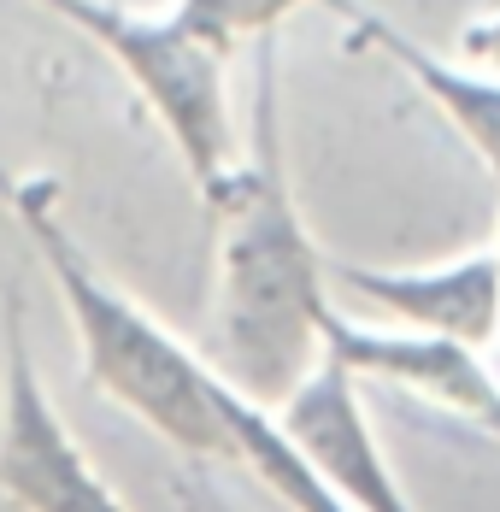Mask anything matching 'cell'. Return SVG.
Wrapping results in <instances>:
<instances>
[{"mask_svg": "<svg viewBox=\"0 0 500 512\" xmlns=\"http://www.w3.org/2000/svg\"><path fill=\"white\" fill-rule=\"evenodd\" d=\"M212 212V354L206 365L253 407L277 412L300 377L324 359L330 277L295 183L283 165L277 130V42L265 36L253 59V130L230 183L206 201Z\"/></svg>", "mask_w": 500, "mask_h": 512, "instance_id": "6da1fadb", "label": "cell"}, {"mask_svg": "<svg viewBox=\"0 0 500 512\" xmlns=\"http://www.w3.org/2000/svg\"><path fill=\"white\" fill-rule=\"evenodd\" d=\"M6 201L30 248L42 254L65 318L83 348V377L124 412H136L189 460H236L230 436V383L195 354L183 336H171L136 295H124L95 254L77 242V230L59 212V177L18 171L6 177Z\"/></svg>", "mask_w": 500, "mask_h": 512, "instance_id": "7a4b0ae2", "label": "cell"}, {"mask_svg": "<svg viewBox=\"0 0 500 512\" xmlns=\"http://www.w3.org/2000/svg\"><path fill=\"white\" fill-rule=\"evenodd\" d=\"M36 6H48L53 18H65L71 30L100 42V53L124 71V83L153 112V124L171 136L200 201H212L230 183V171L242 165L230 95H224L230 53L195 42L171 12H136L118 0H36Z\"/></svg>", "mask_w": 500, "mask_h": 512, "instance_id": "3957f363", "label": "cell"}, {"mask_svg": "<svg viewBox=\"0 0 500 512\" xmlns=\"http://www.w3.org/2000/svg\"><path fill=\"white\" fill-rule=\"evenodd\" d=\"M0 495L18 512H130L48 401L18 289L0 307Z\"/></svg>", "mask_w": 500, "mask_h": 512, "instance_id": "277c9868", "label": "cell"}, {"mask_svg": "<svg viewBox=\"0 0 500 512\" xmlns=\"http://www.w3.org/2000/svg\"><path fill=\"white\" fill-rule=\"evenodd\" d=\"M271 418L295 442L300 460L336 489L342 507H353V512H418L406 501L400 477L389 471L383 448H377V430H371L365 401H359V377L336 354L318 359L300 377V389Z\"/></svg>", "mask_w": 500, "mask_h": 512, "instance_id": "5b68a950", "label": "cell"}, {"mask_svg": "<svg viewBox=\"0 0 500 512\" xmlns=\"http://www.w3.org/2000/svg\"><path fill=\"white\" fill-rule=\"evenodd\" d=\"M324 277L353 307L389 312L395 330H412V336H442V342H465V348H495L500 336L495 248L489 254H459L448 265H406V271L324 259Z\"/></svg>", "mask_w": 500, "mask_h": 512, "instance_id": "8992f818", "label": "cell"}, {"mask_svg": "<svg viewBox=\"0 0 500 512\" xmlns=\"http://www.w3.org/2000/svg\"><path fill=\"white\" fill-rule=\"evenodd\" d=\"M324 354H336L359 383L377 377V383L412 389L430 407L453 412V418L489 430L500 442V377L489 371L483 348L442 342V336H412V330H377V324H359L336 307L324 318Z\"/></svg>", "mask_w": 500, "mask_h": 512, "instance_id": "52a82bcc", "label": "cell"}, {"mask_svg": "<svg viewBox=\"0 0 500 512\" xmlns=\"http://www.w3.org/2000/svg\"><path fill=\"white\" fill-rule=\"evenodd\" d=\"M330 6L348 18L353 48H371V53H383L389 65H400V71L424 89V101L459 130V142L483 159V171L500 183V77L495 71L453 65L442 53H430L424 42H412L400 24H389L383 12H371V6H359V0H330Z\"/></svg>", "mask_w": 500, "mask_h": 512, "instance_id": "ba28073f", "label": "cell"}, {"mask_svg": "<svg viewBox=\"0 0 500 512\" xmlns=\"http://www.w3.org/2000/svg\"><path fill=\"white\" fill-rule=\"evenodd\" d=\"M306 0H171V18L206 42V48L230 53L236 42H265L277 36V24L300 12Z\"/></svg>", "mask_w": 500, "mask_h": 512, "instance_id": "9c48e42d", "label": "cell"}, {"mask_svg": "<svg viewBox=\"0 0 500 512\" xmlns=\"http://www.w3.org/2000/svg\"><path fill=\"white\" fill-rule=\"evenodd\" d=\"M459 53H465L471 65H489V71L500 77V6L495 12H483L477 24L459 30Z\"/></svg>", "mask_w": 500, "mask_h": 512, "instance_id": "30bf717a", "label": "cell"}, {"mask_svg": "<svg viewBox=\"0 0 500 512\" xmlns=\"http://www.w3.org/2000/svg\"><path fill=\"white\" fill-rule=\"evenodd\" d=\"M183 495H189L200 512H236L224 495H218V489H212V483H206V477H183Z\"/></svg>", "mask_w": 500, "mask_h": 512, "instance_id": "8fae6325", "label": "cell"}, {"mask_svg": "<svg viewBox=\"0 0 500 512\" xmlns=\"http://www.w3.org/2000/svg\"><path fill=\"white\" fill-rule=\"evenodd\" d=\"M495 265H500V236H495ZM495 348H500V336H495Z\"/></svg>", "mask_w": 500, "mask_h": 512, "instance_id": "7c38bea8", "label": "cell"}]
</instances>
